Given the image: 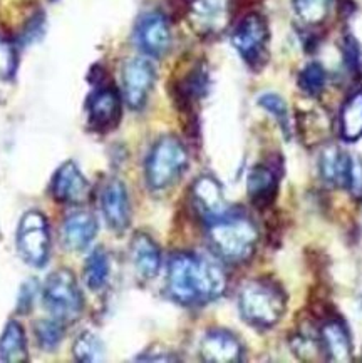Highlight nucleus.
Returning a JSON list of instances; mask_svg holds the SVG:
<instances>
[{
    "instance_id": "obj_1",
    "label": "nucleus",
    "mask_w": 362,
    "mask_h": 363,
    "mask_svg": "<svg viewBox=\"0 0 362 363\" xmlns=\"http://www.w3.org/2000/svg\"><path fill=\"white\" fill-rule=\"evenodd\" d=\"M166 291L171 300L183 306H202L226 291V274L216 262L197 253L171 256L166 274Z\"/></svg>"
},
{
    "instance_id": "obj_2",
    "label": "nucleus",
    "mask_w": 362,
    "mask_h": 363,
    "mask_svg": "<svg viewBox=\"0 0 362 363\" xmlns=\"http://www.w3.org/2000/svg\"><path fill=\"white\" fill-rule=\"evenodd\" d=\"M258 228L248 216L226 213L208 223V243L220 259L238 264L252 258L258 243Z\"/></svg>"
},
{
    "instance_id": "obj_3",
    "label": "nucleus",
    "mask_w": 362,
    "mask_h": 363,
    "mask_svg": "<svg viewBox=\"0 0 362 363\" xmlns=\"http://www.w3.org/2000/svg\"><path fill=\"white\" fill-rule=\"evenodd\" d=\"M241 318L255 328L268 330L284 318L287 295L284 288L270 278H258L245 283L238 293Z\"/></svg>"
},
{
    "instance_id": "obj_4",
    "label": "nucleus",
    "mask_w": 362,
    "mask_h": 363,
    "mask_svg": "<svg viewBox=\"0 0 362 363\" xmlns=\"http://www.w3.org/2000/svg\"><path fill=\"white\" fill-rule=\"evenodd\" d=\"M188 151L175 136H163L155 143L146 157L145 178L151 191H165L180 181L188 167Z\"/></svg>"
},
{
    "instance_id": "obj_5",
    "label": "nucleus",
    "mask_w": 362,
    "mask_h": 363,
    "mask_svg": "<svg viewBox=\"0 0 362 363\" xmlns=\"http://www.w3.org/2000/svg\"><path fill=\"white\" fill-rule=\"evenodd\" d=\"M45 310L60 323H72L84 310V296L77 285L76 277L69 269H57L45 281L43 288Z\"/></svg>"
},
{
    "instance_id": "obj_6",
    "label": "nucleus",
    "mask_w": 362,
    "mask_h": 363,
    "mask_svg": "<svg viewBox=\"0 0 362 363\" xmlns=\"http://www.w3.org/2000/svg\"><path fill=\"white\" fill-rule=\"evenodd\" d=\"M16 246L24 262L32 268H44L50 255V230L48 218L39 209L22 215L16 233Z\"/></svg>"
},
{
    "instance_id": "obj_7",
    "label": "nucleus",
    "mask_w": 362,
    "mask_h": 363,
    "mask_svg": "<svg viewBox=\"0 0 362 363\" xmlns=\"http://www.w3.org/2000/svg\"><path fill=\"white\" fill-rule=\"evenodd\" d=\"M268 37L270 34L265 18L260 13H248L231 34V44L250 67L257 69L267 59Z\"/></svg>"
},
{
    "instance_id": "obj_8",
    "label": "nucleus",
    "mask_w": 362,
    "mask_h": 363,
    "mask_svg": "<svg viewBox=\"0 0 362 363\" xmlns=\"http://www.w3.org/2000/svg\"><path fill=\"white\" fill-rule=\"evenodd\" d=\"M188 22L202 37H215L225 32L230 24V0H190Z\"/></svg>"
},
{
    "instance_id": "obj_9",
    "label": "nucleus",
    "mask_w": 362,
    "mask_h": 363,
    "mask_svg": "<svg viewBox=\"0 0 362 363\" xmlns=\"http://www.w3.org/2000/svg\"><path fill=\"white\" fill-rule=\"evenodd\" d=\"M155 79V67L148 59L134 57L124 62L121 82H123V97L129 109L139 111L146 104Z\"/></svg>"
},
{
    "instance_id": "obj_10",
    "label": "nucleus",
    "mask_w": 362,
    "mask_h": 363,
    "mask_svg": "<svg viewBox=\"0 0 362 363\" xmlns=\"http://www.w3.org/2000/svg\"><path fill=\"white\" fill-rule=\"evenodd\" d=\"M138 48L151 57H163L171 48V29L163 13L150 12L139 18L134 30Z\"/></svg>"
},
{
    "instance_id": "obj_11",
    "label": "nucleus",
    "mask_w": 362,
    "mask_h": 363,
    "mask_svg": "<svg viewBox=\"0 0 362 363\" xmlns=\"http://www.w3.org/2000/svg\"><path fill=\"white\" fill-rule=\"evenodd\" d=\"M50 194L62 204H81L91 194V186L74 161H66L57 167L50 181Z\"/></svg>"
},
{
    "instance_id": "obj_12",
    "label": "nucleus",
    "mask_w": 362,
    "mask_h": 363,
    "mask_svg": "<svg viewBox=\"0 0 362 363\" xmlns=\"http://www.w3.org/2000/svg\"><path fill=\"white\" fill-rule=\"evenodd\" d=\"M199 358L208 363H238L243 360V345L234 332L213 328L203 335L198 348Z\"/></svg>"
},
{
    "instance_id": "obj_13",
    "label": "nucleus",
    "mask_w": 362,
    "mask_h": 363,
    "mask_svg": "<svg viewBox=\"0 0 362 363\" xmlns=\"http://www.w3.org/2000/svg\"><path fill=\"white\" fill-rule=\"evenodd\" d=\"M192 203L203 220L212 223L229 213L221 184L210 174L199 176L192 186Z\"/></svg>"
},
{
    "instance_id": "obj_14",
    "label": "nucleus",
    "mask_w": 362,
    "mask_h": 363,
    "mask_svg": "<svg viewBox=\"0 0 362 363\" xmlns=\"http://www.w3.org/2000/svg\"><path fill=\"white\" fill-rule=\"evenodd\" d=\"M101 209L103 216L114 233H124L131 223V203H129V194L126 186L121 179H111L104 186L103 194H101Z\"/></svg>"
},
{
    "instance_id": "obj_15",
    "label": "nucleus",
    "mask_w": 362,
    "mask_h": 363,
    "mask_svg": "<svg viewBox=\"0 0 362 363\" xmlns=\"http://www.w3.org/2000/svg\"><path fill=\"white\" fill-rule=\"evenodd\" d=\"M121 116V97L111 86L97 87L87 101V123L94 131L104 133L118 124Z\"/></svg>"
},
{
    "instance_id": "obj_16",
    "label": "nucleus",
    "mask_w": 362,
    "mask_h": 363,
    "mask_svg": "<svg viewBox=\"0 0 362 363\" xmlns=\"http://www.w3.org/2000/svg\"><path fill=\"white\" fill-rule=\"evenodd\" d=\"M322 355L329 362L347 363L352 360V338L347 325L339 318H327L319 335Z\"/></svg>"
},
{
    "instance_id": "obj_17",
    "label": "nucleus",
    "mask_w": 362,
    "mask_h": 363,
    "mask_svg": "<svg viewBox=\"0 0 362 363\" xmlns=\"http://www.w3.org/2000/svg\"><path fill=\"white\" fill-rule=\"evenodd\" d=\"M278 173L270 164H257L247 176V193L255 208L265 209L275 201L278 193Z\"/></svg>"
},
{
    "instance_id": "obj_18",
    "label": "nucleus",
    "mask_w": 362,
    "mask_h": 363,
    "mask_svg": "<svg viewBox=\"0 0 362 363\" xmlns=\"http://www.w3.org/2000/svg\"><path fill=\"white\" fill-rule=\"evenodd\" d=\"M352 155L336 144H327L319 157V173L322 181L332 188H347Z\"/></svg>"
},
{
    "instance_id": "obj_19",
    "label": "nucleus",
    "mask_w": 362,
    "mask_h": 363,
    "mask_svg": "<svg viewBox=\"0 0 362 363\" xmlns=\"http://www.w3.org/2000/svg\"><path fill=\"white\" fill-rule=\"evenodd\" d=\"M129 248H131L129 251H131L133 267L139 278L146 281L156 278L161 268V251L156 241L146 233H138V235H134Z\"/></svg>"
},
{
    "instance_id": "obj_20",
    "label": "nucleus",
    "mask_w": 362,
    "mask_h": 363,
    "mask_svg": "<svg viewBox=\"0 0 362 363\" xmlns=\"http://www.w3.org/2000/svg\"><path fill=\"white\" fill-rule=\"evenodd\" d=\"M97 235V220L91 211L72 213L62 226L64 243L71 251H84L89 248Z\"/></svg>"
},
{
    "instance_id": "obj_21",
    "label": "nucleus",
    "mask_w": 362,
    "mask_h": 363,
    "mask_svg": "<svg viewBox=\"0 0 362 363\" xmlns=\"http://www.w3.org/2000/svg\"><path fill=\"white\" fill-rule=\"evenodd\" d=\"M29 360L27 337L17 320H9L0 335V362L22 363Z\"/></svg>"
},
{
    "instance_id": "obj_22",
    "label": "nucleus",
    "mask_w": 362,
    "mask_h": 363,
    "mask_svg": "<svg viewBox=\"0 0 362 363\" xmlns=\"http://www.w3.org/2000/svg\"><path fill=\"white\" fill-rule=\"evenodd\" d=\"M339 131L347 143H356L362 138V89L356 91L342 106Z\"/></svg>"
},
{
    "instance_id": "obj_23",
    "label": "nucleus",
    "mask_w": 362,
    "mask_h": 363,
    "mask_svg": "<svg viewBox=\"0 0 362 363\" xmlns=\"http://www.w3.org/2000/svg\"><path fill=\"white\" fill-rule=\"evenodd\" d=\"M109 256L103 248H94L84 264V281L89 290L99 291L109 280Z\"/></svg>"
},
{
    "instance_id": "obj_24",
    "label": "nucleus",
    "mask_w": 362,
    "mask_h": 363,
    "mask_svg": "<svg viewBox=\"0 0 362 363\" xmlns=\"http://www.w3.org/2000/svg\"><path fill=\"white\" fill-rule=\"evenodd\" d=\"M208 89V74L203 67H194L188 76L178 84V99L183 102L187 108L194 101L202 99Z\"/></svg>"
},
{
    "instance_id": "obj_25",
    "label": "nucleus",
    "mask_w": 362,
    "mask_h": 363,
    "mask_svg": "<svg viewBox=\"0 0 362 363\" xmlns=\"http://www.w3.org/2000/svg\"><path fill=\"white\" fill-rule=\"evenodd\" d=\"M258 106L265 109L272 118L277 121L278 128H280L282 134H284L287 141L290 139V119H289V109H287L285 101L275 92H265L258 97Z\"/></svg>"
},
{
    "instance_id": "obj_26",
    "label": "nucleus",
    "mask_w": 362,
    "mask_h": 363,
    "mask_svg": "<svg viewBox=\"0 0 362 363\" xmlns=\"http://www.w3.org/2000/svg\"><path fill=\"white\" fill-rule=\"evenodd\" d=\"M294 11L305 26H319L329 16L331 0H294Z\"/></svg>"
},
{
    "instance_id": "obj_27",
    "label": "nucleus",
    "mask_w": 362,
    "mask_h": 363,
    "mask_svg": "<svg viewBox=\"0 0 362 363\" xmlns=\"http://www.w3.org/2000/svg\"><path fill=\"white\" fill-rule=\"evenodd\" d=\"M64 323L59 320H39L34 325V335L39 347L45 352H54L64 338Z\"/></svg>"
},
{
    "instance_id": "obj_28",
    "label": "nucleus",
    "mask_w": 362,
    "mask_h": 363,
    "mask_svg": "<svg viewBox=\"0 0 362 363\" xmlns=\"http://www.w3.org/2000/svg\"><path fill=\"white\" fill-rule=\"evenodd\" d=\"M297 84H299L300 91L309 97L319 96L326 87V71L319 62H310L300 71Z\"/></svg>"
},
{
    "instance_id": "obj_29",
    "label": "nucleus",
    "mask_w": 362,
    "mask_h": 363,
    "mask_svg": "<svg viewBox=\"0 0 362 363\" xmlns=\"http://www.w3.org/2000/svg\"><path fill=\"white\" fill-rule=\"evenodd\" d=\"M297 129H299V136L302 139V143L312 147L317 143H320V138H322L324 131H326V124H324L322 116L315 113V111H310V113L299 116Z\"/></svg>"
},
{
    "instance_id": "obj_30",
    "label": "nucleus",
    "mask_w": 362,
    "mask_h": 363,
    "mask_svg": "<svg viewBox=\"0 0 362 363\" xmlns=\"http://www.w3.org/2000/svg\"><path fill=\"white\" fill-rule=\"evenodd\" d=\"M72 355L77 362L89 363L96 362L103 357V343L94 333L84 332L76 338L72 345Z\"/></svg>"
},
{
    "instance_id": "obj_31",
    "label": "nucleus",
    "mask_w": 362,
    "mask_h": 363,
    "mask_svg": "<svg viewBox=\"0 0 362 363\" xmlns=\"http://www.w3.org/2000/svg\"><path fill=\"white\" fill-rule=\"evenodd\" d=\"M17 52L7 39L0 35V82H9L16 76Z\"/></svg>"
},
{
    "instance_id": "obj_32",
    "label": "nucleus",
    "mask_w": 362,
    "mask_h": 363,
    "mask_svg": "<svg viewBox=\"0 0 362 363\" xmlns=\"http://www.w3.org/2000/svg\"><path fill=\"white\" fill-rule=\"evenodd\" d=\"M292 350H294L295 357L305 358V360H314L315 355H322V348H320V342L315 340L310 335H297V337L290 342ZM324 357V355H322Z\"/></svg>"
},
{
    "instance_id": "obj_33",
    "label": "nucleus",
    "mask_w": 362,
    "mask_h": 363,
    "mask_svg": "<svg viewBox=\"0 0 362 363\" xmlns=\"http://www.w3.org/2000/svg\"><path fill=\"white\" fill-rule=\"evenodd\" d=\"M39 293V281L35 278H29V280L22 283L21 291L17 296V313L27 315L34 306L35 296Z\"/></svg>"
},
{
    "instance_id": "obj_34",
    "label": "nucleus",
    "mask_w": 362,
    "mask_h": 363,
    "mask_svg": "<svg viewBox=\"0 0 362 363\" xmlns=\"http://www.w3.org/2000/svg\"><path fill=\"white\" fill-rule=\"evenodd\" d=\"M347 191L357 199H362V157L352 155L349 178H347Z\"/></svg>"
}]
</instances>
